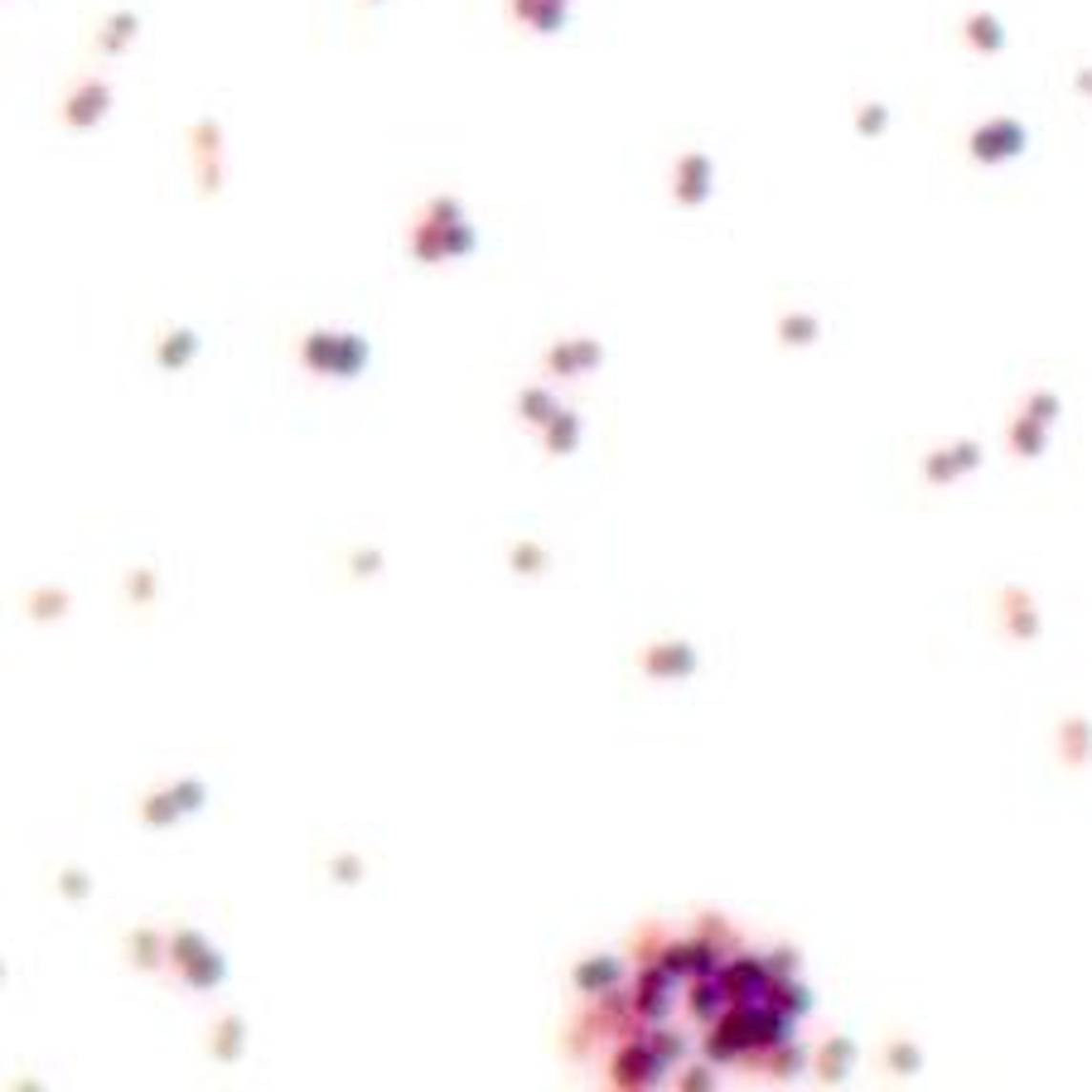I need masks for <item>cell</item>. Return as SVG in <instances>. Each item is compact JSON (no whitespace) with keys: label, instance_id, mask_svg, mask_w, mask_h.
Here are the masks:
<instances>
[{"label":"cell","instance_id":"5b68a950","mask_svg":"<svg viewBox=\"0 0 1092 1092\" xmlns=\"http://www.w3.org/2000/svg\"><path fill=\"white\" fill-rule=\"evenodd\" d=\"M576 991L590 1000V996H604V991H619L623 986V962L619 957H580L576 972H571Z\"/></svg>","mask_w":1092,"mask_h":1092},{"label":"cell","instance_id":"6da1fadb","mask_svg":"<svg viewBox=\"0 0 1092 1092\" xmlns=\"http://www.w3.org/2000/svg\"><path fill=\"white\" fill-rule=\"evenodd\" d=\"M677 1000V976L662 967V962H639L634 981H629V1005L643 1025H658L667 1020V1010Z\"/></svg>","mask_w":1092,"mask_h":1092},{"label":"cell","instance_id":"2e32d148","mask_svg":"<svg viewBox=\"0 0 1092 1092\" xmlns=\"http://www.w3.org/2000/svg\"><path fill=\"white\" fill-rule=\"evenodd\" d=\"M194 353H199V334L194 329H175V334L160 339V353L155 358H160V368H184Z\"/></svg>","mask_w":1092,"mask_h":1092},{"label":"cell","instance_id":"e0dca14e","mask_svg":"<svg viewBox=\"0 0 1092 1092\" xmlns=\"http://www.w3.org/2000/svg\"><path fill=\"white\" fill-rule=\"evenodd\" d=\"M25 604H30L34 619H63V614H68V590H49V585H44V590H34Z\"/></svg>","mask_w":1092,"mask_h":1092},{"label":"cell","instance_id":"7402d4cb","mask_svg":"<svg viewBox=\"0 0 1092 1092\" xmlns=\"http://www.w3.org/2000/svg\"><path fill=\"white\" fill-rule=\"evenodd\" d=\"M126 595H131L136 604H150V599H155V571H131V576H126Z\"/></svg>","mask_w":1092,"mask_h":1092},{"label":"cell","instance_id":"7a4b0ae2","mask_svg":"<svg viewBox=\"0 0 1092 1092\" xmlns=\"http://www.w3.org/2000/svg\"><path fill=\"white\" fill-rule=\"evenodd\" d=\"M662 1073H667V1063L653 1054V1044L643 1035L619 1040V1049L609 1054V1082L614 1087H653V1082H662Z\"/></svg>","mask_w":1092,"mask_h":1092},{"label":"cell","instance_id":"52a82bcc","mask_svg":"<svg viewBox=\"0 0 1092 1092\" xmlns=\"http://www.w3.org/2000/svg\"><path fill=\"white\" fill-rule=\"evenodd\" d=\"M189 991H213V986H222V976H227V962H222V953L218 948H208V953H199L189 967H179L175 972Z\"/></svg>","mask_w":1092,"mask_h":1092},{"label":"cell","instance_id":"5bb4252c","mask_svg":"<svg viewBox=\"0 0 1092 1092\" xmlns=\"http://www.w3.org/2000/svg\"><path fill=\"white\" fill-rule=\"evenodd\" d=\"M803 1063H808V1054L788 1040V1044H778V1049H768V1054H764L759 1073H768V1078H798V1073H803Z\"/></svg>","mask_w":1092,"mask_h":1092},{"label":"cell","instance_id":"4316f807","mask_svg":"<svg viewBox=\"0 0 1092 1092\" xmlns=\"http://www.w3.org/2000/svg\"><path fill=\"white\" fill-rule=\"evenodd\" d=\"M348 566H353V576L363 580V576H377V571H382V556H377V552H353Z\"/></svg>","mask_w":1092,"mask_h":1092},{"label":"cell","instance_id":"7c38bea8","mask_svg":"<svg viewBox=\"0 0 1092 1092\" xmlns=\"http://www.w3.org/2000/svg\"><path fill=\"white\" fill-rule=\"evenodd\" d=\"M179 817H184V808H179L175 788H160V793H150V798L140 803V822H145V827H175Z\"/></svg>","mask_w":1092,"mask_h":1092},{"label":"cell","instance_id":"d4e9b609","mask_svg":"<svg viewBox=\"0 0 1092 1092\" xmlns=\"http://www.w3.org/2000/svg\"><path fill=\"white\" fill-rule=\"evenodd\" d=\"M88 890H93V885H88L83 871H63V875H58V894H68V899H83Z\"/></svg>","mask_w":1092,"mask_h":1092},{"label":"cell","instance_id":"484cf974","mask_svg":"<svg viewBox=\"0 0 1092 1092\" xmlns=\"http://www.w3.org/2000/svg\"><path fill=\"white\" fill-rule=\"evenodd\" d=\"M677 1087L706 1092V1087H716V1073H706V1068H686V1073H677Z\"/></svg>","mask_w":1092,"mask_h":1092},{"label":"cell","instance_id":"9a60e30c","mask_svg":"<svg viewBox=\"0 0 1092 1092\" xmlns=\"http://www.w3.org/2000/svg\"><path fill=\"white\" fill-rule=\"evenodd\" d=\"M199 953H208V938H203L199 928H175V933H170V972L189 967Z\"/></svg>","mask_w":1092,"mask_h":1092},{"label":"cell","instance_id":"9c48e42d","mask_svg":"<svg viewBox=\"0 0 1092 1092\" xmlns=\"http://www.w3.org/2000/svg\"><path fill=\"white\" fill-rule=\"evenodd\" d=\"M208 1049H213V1059H222V1063L242 1059V1049H247V1030H242V1020H238V1016H222V1020L213 1025Z\"/></svg>","mask_w":1092,"mask_h":1092},{"label":"cell","instance_id":"4fadbf2b","mask_svg":"<svg viewBox=\"0 0 1092 1092\" xmlns=\"http://www.w3.org/2000/svg\"><path fill=\"white\" fill-rule=\"evenodd\" d=\"M368 368V339L358 334H339V348H334V372L329 377H358Z\"/></svg>","mask_w":1092,"mask_h":1092},{"label":"cell","instance_id":"cb8c5ba5","mask_svg":"<svg viewBox=\"0 0 1092 1092\" xmlns=\"http://www.w3.org/2000/svg\"><path fill=\"white\" fill-rule=\"evenodd\" d=\"M768 972L773 976H798V953L793 948H773L768 953Z\"/></svg>","mask_w":1092,"mask_h":1092},{"label":"cell","instance_id":"8992f818","mask_svg":"<svg viewBox=\"0 0 1092 1092\" xmlns=\"http://www.w3.org/2000/svg\"><path fill=\"white\" fill-rule=\"evenodd\" d=\"M126 953H131V962H136L140 972L160 967V962H170V933L140 928V933H131V938H126Z\"/></svg>","mask_w":1092,"mask_h":1092},{"label":"cell","instance_id":"277c9868","mask_svg":"<svg viewBox=\"0 0 1092 1092\" xmlns=\"http://www.w3.org/2000/svg\"><path fill=\"white\" fill-rule=\"evenodd\" d=\"M639 667L653 682H677V677H691L696 672V648L691 643H648L639 653Z\"/></svg>","mask_w":1092,"mask_h":1092},{"label":"cell","instance_id":"30bf717a","mask_svg":"<svg viewBox=\"0 0 1092 1092\" xmlns=\"http://www.w3.org/2000/svg\"><path fill=\"white\" fill-rule=\"evenodd\" d=\"M334 348H339V334H304L300 339V363L309 368V372H320V377H329L334 372Z\"/></svg>","mask_w":1092,"mask_h":1092},{"label":"cell","instance_id":"44dd1931","mask_svg":"<svg viewBox=\"0 0 1092 1092\" xmlns=\"http://www.w3.org/2000/svg\"><path fill=\"white\" fill-rule=\"evenodd\" d=\"M778 334H784V344H812L817 339V325L808 315H788L784 325H778Z\"/></svg>","mask_w":1092,"mask_h":1092},{"label":"cell","instance_id":"ffe728a7","mask_svg":"<svg viewBox=\"0 0 1092 1092\" xmlns=\"http://www.w3.org/2000/svg\"><path fill=\"white\" fill-rule=\"evenodd\" d=\"M846 1063H850V1044H846V1040H836V1044H827V1049H822V1063H817V1068H822V1078H841V1073H846Z\"/></svg>","mask_w":1092,"mask_h":1092},{"label":"cell","instance_id":"ac0fdd59","mask_svg":"<svg viewBox=\"0 0 1092 1092\" xmlns=\"http://www.w3.org/2000/svg\"><path fill=\"white\" fill-rule=\"evenodd\" d=\"M508 561H513L517 576H541L546 571V552H541L536 541H517L513 552H508Z\"/></svg>","mask_w":1092,"mask_h":1092},{"label":"cell","instance_id":"3957f363","mask_svg":"<svg viewBox=\"0 0 1092 1092\" xmlns=\"http://www.w3.org/2000/svg\"><path fill=\"white\" fill-rule=\"evenodd\" d=\"M599 363H604V348H599L595 339L552 344V348H546V358H541V368L552 372V377H580V372H590V368H599Z\"/></svg>","mask_w":1092,"mask_h":1092},{"label":"cell","instance_id":"d6986e66","mask_svg":"<svg viewBox=\"0 0 1092 1092\" xmlns=\"http://www.w3.org/2000/svg\"><path fill=\"white\" fill-rule=\"evenodd\" d=\"M170 788H175V798H179V808H184V812H199V808L208 803L203 778H179V784H170Z\"/></svg>","mask_w":1092,"mask_h":1092},{"label":"cell","instance_id":"ba28073f","mask_svg":"<svg viewBox=\"0 0 1092 1092\" xmlns=\"http://www.w3.org/2000/svg\"><path fill=\"white\" fill-rule=\"evenodd\" d=\"M541 440H546V454H571L580 445V416L561 407L552 421L541 426Z\"/></svg>","mask_w":1092,"mask_h":1092},{"label":"cell","instance_id":"603a6c76","mask_svg":"<svg viewBox=\"0 0 1092 1092\" xmlns=\"http://www.w3.org/2000/svg\"><path fill=\"white\" fill-rule=\"evenodd\" d=\"M329 875H334L339 885H353V880H363V861H358V855H334V861H329Z\"/></svg>","mask_w":1092,"mask_h":1092},{"label":"cell","instance_id":"8fae6325","mask_svg":"<svg viewBox=\"0 0 1092 1092\" xmlns=\"http://www.w3.org/2000/svg\"><path fill=\"white\" fill-rule=\"evenodd\" d=\"M556 411H561V407H556V397H552V387H522V392H517V416L532 421V426H546Z\"/></svg>","mask_w":1092,"mask_h":1092}]
</instances>
